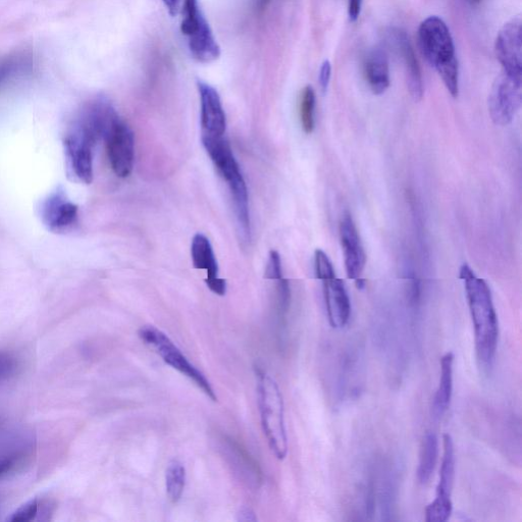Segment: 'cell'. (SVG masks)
<instances>
[{
  "label": "cell",
  "mask_w": 522,
  "mask_h": 522,
  "mask_svg": "<svg viewBox=\"0 0 522 522\" xmlns=\"http://www.w3.org/2000/svg\"><path fill=\"white\" fill-rule=\"evenodd\" d=\"M460 279L474 325L478 361L480 367L488 372L495 362L499 340V323L492 292L488 283L477 277L467 265L461 267Z\"/></svg>",
  "instance_id": "1"
},
{
  "label": "cell",
  "mask_w": 522,
  "mask_h": 522,
  "mask_svg": "<svg viewBox=\"0 0 522 522\" xmlns=\"http://www.w3.org/2000/svg\"><path fill=\"white\" fill-rule=\"evenodd\" d=\"M202 143L219 174L227 182L239 222L249 221L248 191L231 145L222 137L202 135Z\"/></svg>",
  "instance_id": "4"
},
{
  "label": "cell",
  "mask_w": 522,
  "mask_h": 522,
  "mask_svg": "<svg viewBox=\"0 0 522 522\" xmlns=\"http://www.w3.org/2000/svg\"><path fill=\"white\" fill-rule=\"evenodd\" d=\"M266 279L275 280L277 282L284 279L281 257L280 254L275 250L270 252L269 263L266 270Z\"/></svg>",
  "instance_id": "26"
},
{
  "label": "cell",
  "mask_w": 522,
  "mask_h": 522,
  "mask_svg": "<svg viewBox=\"0 0 522 522\" xmlns=\"http://www.w3.org/2000/svg\"><path fill=\"white\" fill-rule=\"evenodd\" d=\"M96 143L97 140L77 122L65 139L68 168L85 184L93 180V148Z\"/></svg>",
  "instance_id": "9"
},
{
  "label": "cell",
  "mask_w": 522,
  "mask_h": 522,
  "mask_svg": "<svg viewBox=\"0 0 522 522\" xmlns=\"http://www.w3.org/2000/svg\"><path fill=\"white\" fill-rule=\"evenodd\" d=\"M317 96L311 86H306L300 99V120L303 131L311 134L316 127Z\"/></svg>",
  "instance_id": "23"
},
{
  "label": "cell",
  "mask_w": 522,
  "mask_h": 522,
  "mask_svg": "<svg viewBox=\"0 0 522 522\" xmlns=\"http://www.w3.org/2000/svg\"><path fill=\"white\" fill-rule=\"evenodd\" d=\"M322 282L329 323L333 329H343L351 317V301L345 284L337 276Z\"/></svg>",
  "instance_id": "16"
},
{
  "label": "cell",
  "mask_w": 522,
  "mask_h": 522,
  "mask_svg": "<svg viewBox=\"0 0 522 522\" xmlns=\"http://www.w3.org/2000/svg\"><path fill=\"white\" fill-rule=\"evenodd\" d=\"M109 161L115 174L127 178L134 166V134L128 125L118 116L104 134Z\"/></svg>",
  "instance_id": "10"
},
{
  "label": "cell",
  "mask_w": 522,
  "mask_h": 522,
  "mask_svg": "<svg viewBox=\"0 0 522 522\" xmlns=\"http://www.w3.org/2000/svg\"><path fill=\"white\" fill-rule=\"evenodd\" d=\"M191 255L193 266L197 270H205L206 279L219 277V266L210 240L203 234H196L192 240Z\"/></svg>",
  "instance_id": "19"
},
{
  "label": "cell",
  "mask_w": 522,
  "mask_h": 522,
  "mask_svg": "<svg viewBox=\"0 0 522 522\" xmlns=\"http://www.w3.org/2000/svg\"><path fill=\"white\" fill-rule=\"evenodd\" d=\"M19 462L17 455L0 456V479H3L14 472Z\"/></svg>",
  "instance_id": "28"
},
{
  "label": "cell",
  "mask_w": 522,
  "mask_h": 522,
  "mask_svg": "<svg viewBox=\"0 0 522 522\" xmlns=\"http://www.w3.org/2000/svg\"><path fill=\"white\" fill-rule=\"evenodd\" d=\"M455 447L449 434L443 436V457L435 500L426 509L427 522H446L453 511L451 500L455 480Z\"/></svg>",
  "instance_id": "7"
},
{
  "label": "cell",
  "mask_w": 522,
  "mask_h": 522,
  "mask_svg": "<svg viewBox=\"0 0 522 522\" xmlns=\"http://www.w3.org/2000/svg\"><path fill=\"white\" fill-rule=\"evenodd\" d=\"M466 2L468 4H471V5L475 6V5H479L482 2V0H466Z\"/></svg>",
  "instance_id": "34"
},
{
  "label": "cell",
  "mask_w": 522,
  "mask_h": 522,
  "mask_svg": "<svg viewBox=\"0 0 522 522\" xmlns=\"http://www.w3.org/2000/svg\"><path fill=\"white\" fill-rule=\"evenodd\" d=\"M365 79L376 95L385 93L390 87V66L386 52L373 49L364 62Z\"/></svg>",
  "instance_id": "17"
},
{
  "label": "cell",
  "mask_w": 522,
  "mask_h": 522,
  "mask_svg": "<svg viewBox=\"0 0 522 522\" xmlns=\"http://www.w3.org/2000/svg\"><path fill=\"white\" fill-rule=\"evenodd\" d=\"M238 515H239V520H241V521H255L256 520V516H255L254 512L249 508H243Z\"/></svg>",
  "instance_id": "33"
},
{
  "label": "cell",
  "mask_w": 522,
  "mask_h": 522,
  "mask_svg": "<svg viewBox=\"0 0 522 522\" xmlns=\"http://www.w3.org/2000/svg\"><path fill=\"white\" fill-rule=\"evenodd\" d=\"M522 101V78L502 72L489 95V113L497 126L509 125L519 112Z\"/></svg>",
  "instance_id": "8"
},
{
  "label": "cell",
  "mask_w": 522,
  "mask_h": 522,
  "mask_svg": "<svg viewBox=\"0 0 522 522\" xmlns=\"http://www.w3.org/2000/svg\"><path fill=\"white\" fill-rule=\"evenodd\" d=\"M40 216L48 231L56 234L67 233L78 223L79 208L68 198L64 190L58 189L43 201Z\"/></svg>",
  "instance_id": "11"
},
{
  "label": "cell",
  "mask_w": 522,
  "mask_h": 522,
  "mask_svg": "<svg viewBox=\"0 0 522 522\" xmlns=\"http://www.w3.org/2000/svg\"><path fill=\"white\" fill-rule=\"evenodd\" d=\"M315 265L316 274L319 280L323 281L336 276L329 256L321 249L316 251Z\"/></svg>",
  "instance_id": "25"
},
{
  "label": "cell",
  "mask_w": 522,
  "mask_h": 522,
  "mask_svg": "<svg viewBox=\"0 0 522 522\" xmlns=\"http://www.w3.org/2000/svg\"><path fill=\"white\" fill-rule=\"evenodd\" d=\"M183 0H163L164 5L171 15L177 14Z\"/></svg>",
  "instance_id": "32"
},
{
  "label": "cell",
  "mask_w": 522,
  "mask_h": 522,
  "mask_svg": "<svg viewBox=\"0 0 522 522\" xmlns=\"http://www.w3.org/2000/svg\"><path fill=\"white\" fill-rule=\"evenodd\" d=\"M40 502L38 499H32L18 508L9 518L11 522H28L33 521L39 515Z\"/></svg>",
  "instance_id": "24"
},
{
  "label": "cell",
  "mask_w": 522,
  "mask_h": 522,
  "mask_svg": "<svg viewBox=\"0 0 522 522\" xmlns=\"http://www.w3.org/2000/svg\"><path fill=\"white\" fill-rule=\"evenodd\" d=\"M389 40L404 63L407 86L411 97L415 101H420L424 96L423 74L409 37L400 29H392L389 33Z\"/></svg>",
  "instance_id": "15"
},
{
  "label": "cell",
  "mask_w": 522,
  "mask_h": 522,
  "mask_svg": "<svg viewBox=\"0 0 522 522\" xmlns=\"http://www.w3.org/2000/svg\"><path fill=\"white\" fill-rule=\"evenodd\" d=\"M205 283L208 288L211 289L215 294L224 296L227 292V282L221 278L206 279Z\"/></svg>",
  "instance_id": "30"
},
{
  "label": "cell",
  "mask_w": 522,
  "mask_h": 522,
  "mask_svg": "<svg viewBox=\"0 0 522 522\" xmlns=\"http://www.w3.org/2000/svg\"><path fill=\"white\" fill-rule=\"evenodd\" d=\"M181 31L195 60L201 63L218 60L221 48L201 11L199 0H184Z\"/></svg>",
  "instance_id": "5"
},
{
  "label": "cell",
  "mask_w": 522,
  "mask_h": 522,
  "mask_svg": "<svg viewBox=\"0 0 522 522\" xmlns=\"http://www.w3.org/2000/svg\"><path fill=\"white\" fill-rule=\"evenodd\" d=\"M441 372L439 385L433 401V413L438 419L442 417L451 405L453 395V365L454 355L446 353L441 358Z\"/></svg>",
  "instance_id": "18"
},
{
  "label": "cell",
  "mask_w": 522,
  "mask_h": 522,
  "mask_svg": "<svg viewBox=\"0 0 522 522\" xmlns=\"http://www.w3.org/2000/svg\"><path fill=\"white\" fill-rule=\"evenodd\" d=\"M186 486V469L179 460H172L166 472L167 495L171 502L178 503Z\"/></svg>",
  "instance_id": "22"
},
{
  "label": "cell",
  "mask_w": 522,
  "mask_h": 522,
  "mask_svg": "<svg viewBox=\"0 0 522 522\" xmlns=\"http://www.w3.org/2000/svg\"><path fill=\"white\" fill-rule=\"evenodd\" d=\"M419 41L423 55L438 72L453 97L459 94V64L450 29L439 17L426 19L419 29Z\"/></svg>",
  "instance_id": "2"
},
{
  "label": "cell",
  "mask_w": 522,
  "mask_h": 522,
  "mask_svg": "<svg viewBox=\"0 0 522 522\" xmlns=\"http://www.w3.org/2000/svg\"><path fill=\"white\" fill-rule=\"evenodd\" d=\"M257 397L261 426L275 456L283 460L288 454L285 409L277 382L263 370H256Z\"/></svg>",
  "instance_id": "3"
},
{
  "label": "cell",
  "mask_w": 522,
  "mask_h": 522,
  "mask_svg": "<svg viewBox=\"0 0 522 522\" xmlns=\"http://www.w3.org/2000/svg\"><path fill=\"white\" fill-rule=\"evenodd\" d=\"M16 370V359L7 352H0V382L13 376Z\"/></svg>",
  "instance_id": "27"
},
{
  "label": "cell",
  "mask_w": 522,
  "mask_h": 522,
  "mask_svg": "<svg viewBox=\"0 0 522 522\" xmlns=\"http://www.w3.org/2000/svg\"><path fill=\"white\" fill-rule=\"evenodd\" d=\"M362 9V0H348V16L351 22L359 19Z\"/></svg>",
  "instance_id": "31"
},
{
  "label": "cell",
  "mask_w": 522,
  "mask_h": 522,
  "mask_svg": "<svg viewBox=\"0 0 522 522\" xmlns=\"http://www.w3.org/2000/svg\"><path fill=\"white\" fill-rule=\"evenodd\" d=\"M34 68V59L25 52H17L0 60V89L29 74Z\"/></svg>",
  "instance_id": "20"
},
{
  "label": "cell",
  "mask_w": 522,
  "mask_h": 522,
  "mask_svg": "<svg viewBox=\"0 0 522 522\" xmlns=\"http://www.w3.org/2000/svg\"><path fill=\"white\" fill-rule=\"evenodd\" d=\"M339 232L347 276L356 281L361 278L365 265H367V255H365L356 225L349 213L342 217Z\"/></svg>",
  "instance_id": "13"
},
{
  "label": "cell",
  "mask_w": 522,
  "mask_h": 522,
  "mask_svg": "<svg viewBox=\"0 0 522 522\" xmlns=\"http://www.w3.org/2000/svg\"><path fill=\"white\" fill-rule=\"evenodd\" d=\"M439 458V440L434 432H428L423 440L419 467H417V480L426 485L432 479Z\"/></svg>",
  "instance_id": "21"
},
{
  "label": "cell",
  "mask_w": 522,
  "mask_h": 522,
  "mask_svg": "<svg viewBox=\"0 0 522 522\" xmlns=\"http://www.w3.org/2000/svg\"><path fill=\"white\" fill-rule=\"evenodd\" d=\"M139 337L158 353L170 367L191 380L206 396L217 401L218 397L205 376L188 360L178 346L163 331L152 326L140 329Z\"/></svg>",
  "instance_id": "6"
},
{
  "label": "cell",
  "mask_w": 522,
  "mask_h": 522,
  "mask_svg": "<svg viewBox=\"0 0 522 522\" xmlns=\"http://www.w3.org/2000/svg\"><path fill=\"white\" fill-rule=\"evenodd\" d=\"M495 54L504 73L522 78L521 20L513 18L499 31Z\"/></svg>",
  "instance_id": "12"
},
{
  "label": "cell",
  "mask_w": 522,
  "mask_h": 522,
  "mask_svg": "<svg viewBox=\"0 0 522 522\" xmlns=\"http://www.w3.org/2000/svg\"><path fill=\"white\" fill-rule=\"evenodd\" d=\"M198 91L201 103L202 135L224 136L227 119L218 91L204 82H198Z\"/></svg>",
  "instance_id": "14"
},
{
  "label": "cell",
  "mask_w": 522,
  "mask_h": 522,
  "mask_svg": "<svg viewBox=\"0 0 522 522\" xmlns=\"http://www.w3.org/2000/svg\"><path fill=\"white\" fill-rule=\"evenodd\" d=\"M332 76V65L329 61H325L320 70L319 81L323 92L328 90Z\"/></svg>",
  "instance_id": "29"
}]
</instances>
